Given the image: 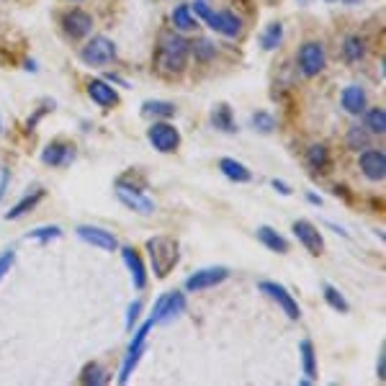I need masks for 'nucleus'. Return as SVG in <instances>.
Here are the masks:
<instances>
[{"mask_svg": "<svg viewBox=\"0 0 386 386\" xmlns=\"http://www.w3.org/2000/svg\"><path fill=\"white\" fill-rule=\"evenodd\" d=\"M175 104H168V101H147V104H142V116H147V119H170L175 116Z\"/></svg>", "mask_w": 386, "mask_h": 386, "instance_id": "b1692460", "label": "nucleus"}, {"mask_svg": "<svg viewBox=\"0 0 386 386\" xmlns=\"http://www.w3.org/2000/svg\"><path fill=\"white\" fill-rule=\"evenodd\" d=\"M299 70L304 77H317L322 75V70L327 67V54H325V46L320 42H306V44L299 46Z\"/></svg>", "mask_w": 386, "mask_h": 386, "instance_id": "423d86ee", "label": "nucleus"}, {"mask_svg": "<svg viewBox=\"0 0 386 386\" xmlns=\"http://www.w3.org/2000/svg\"><path fill=\"white\" fill-rule=\"evenodd\" d=\"M188 52H191L199 62H211L216 57V46L211 44V39L199 37V39H193L191 44H188Z\"/></svg>", "mask_w": 386, "mask_h": 386, "instance_id": "bb28decb", "label": "nucleus"}, {"mask_svg": "<svg viewBox=\"0 0 386 386\" xmlns=\"http://www.w3.org/2000/svg\"><path fill=\"white\" fill-rule=\"evenodd\" d=\"M188 42L180 34H165L157 49V70L165 75H180L188 65Z\"/></svg>", "mask_w": 386, "mask_h": 386, "instance_id": "f03ea898", "label": "nucleus"}, {"mask_svg": "<svg viewBox=\"0 0 386 386\" xmlns=\"http://www.w3.org/2000/svg\"><path fill=\"white\" fill-rule=\"evenodd\" d=\"M342 54H345V60L348 62H361L366 57V42L363 37H358V34H350L345 39V44H342Z\"/></svg>", "mask_w": 386, "mask_h": 386, "instance_id": "cd10ccee", "label": "nucleus"}, {"mask_svg": "<svg viewBox=\"0 0 386 386\" xmlns=\"http://www.w3.org/2000/svg\"><path fill=\"white\" fill-rule=\"evenodd\" d=\"M44 199V191H42V188H39V191H34V193H29V196H23L21 201H18V204H15L13 208H11V211H8L6 214V219H11V222H15V219H21L23 214H29L31 208L37 206L39 201Z\"/></svg>", "mask_w": 386, "mask_h": 386, "instance_id": "393cba45", "label": "nucleus"}, {"mask_svg": "<svg viewBox=\"0 0 386 386\" xmlns=\"http://www.w3.org/2000/svg\"><path fill=\"white\" fill-rule=\"evenodd\" d=\"M121 258H124V266H127V270L132 273V281L137 289H144L147 286V266H144V260H142V255L134 250V247H121Z\"/></svg>", "mask_w": 386, "mask_h": 386, "instance_id": "dca6fc26", "label": "nucleus"}, {"mask_svg": "<svg viewBox=\"0 0 386 386\" xmlns=\"http://www.w3.org/2000/svg\"><path fill=\"white\" fill-rule=\"evenodd\" d=\"M147 255H149V266H152L157 278H165V275H170V270L178 266V260H180L178 239L168 237V235L149 237L147 239Z\"/></svg>", "mask_w": 386, "mask_h": 386, "instance_id": "f257e3e1", "label": "nucleus"}, {"mask_svg": "<svg viewBox=\"0 0 386 386\" xmlns=\"http://www.w3.org/2000/svg\"><path fill=\"white\" fill-rule=\"evenodd\" d=\"M75 232H77V237H80L82 242L96 245V247H101V250H108V253H113V250L119 247V239L113 237L111 232L101 230V227H93V224H80Z\"/></svg>", "mask_w": 386, "mask_h": 386, "instance_id": "4468645a", "label": "nucleus"}, {"mask_svg": "<svg viewBox=\"0 0 386 386\" xmlns=\"http://www.w3.org/2000/svg\"><path fill=\"white\" fill-rule=\"evenodd\" d=\"M62 29L73 39H85L90 31H93V18H90L88 11L73 8V11H67V13L62 15Z\"/></svg>", "mask_w": 386, "mask_h": 386, "instance_id": "f8f14e48", "label": "nucleus"}, {"mask_svg": "<svg viewBox=\"0 0 386 386\" xmlns=\"http://www.w3.org/2000/svg\"><path fill=\"white\" fill-rule=\"evenodd\" d=\"M306 160H309L314 173H322L327 170V165H330V152H327L325 144H312L309 152H306Z\"/></svg>", "mask_w": 386, "mask_h": 386, "instance_id": "7c9ffc66", "label": "nucleus"}, {"mask_svg": "<svg viewBox=\"0 0 386 386\" xmlns=\"http://www.w3.org/2000/svg\"><path fill=\"white\" fill-rule=\"evenodd\" d=\"M80 381L82 384H90V386H104V384H108V373L104 371V366L88 363L85 368H82Z\"/></svg>", "mask_w": 386, "mask_h": 386, "instance_id": "2f4dec72", "label": "nucleus"}, {"mask_svg": "<svg viewBox=\"0 0 386 386\" xmlns=\"http://www.w3.org/2000/svg\"><path fill=\"white\" fill-rule=\"evenodd\" d=\"M13 260H15V253L13 250H8L6 255H0V281L6 278V273L11 270V266H13Z\"/></svg>", "mask_w": 386, "mask_h": 386, "instance_id": "4c0bfd02", "label": "nucleus"}, {"mask_svg": "<svg viewBox=\"0 0 386 386\" xmlns=\"http://www.w3.org/2000/svg\"><path fill=\"white\" fill-rule=\"evenodd\" d=\"M191 11L196 18H201L208 29H214L216 34H222V37L235 39L242 34V18H239V15L230 13V11L216 13V11H211V8L206 6V0H196V3L191 6Z\"/></svg>", "mask_w": 386, "mask_h": 386, "instance_id": "7ed1b4c3", "label": "nucleus"}, {"mask_svg": "<svg viewBox=\"0 0 386 386\" xmlns=\"http://www.w3.org/2000/svg\"><path fill=\"white\" fill-rule=\"evenodd\" d=\"M327 3H335V0H327Z\"/></svg>", "mask_w": 386, "mask_h": 386, "instance_id": "de8ad7c7", "label": "nucleus"}, {"mask_svg": "<svg viewBox=\"0 0 386 386\" xmlns=\"http://www.w3.org/2000/svg\"><path fill=\"white\" fill-rule=\"evenodd\" d=\"M366 129L376 137H384L386 134V111L384 108H366Z\"/></svg>", "mask_w": 386, "mask_h": 386, "instance_id": "c756f323", "label": "nucleus"}, {"mask_svg": "<svg viewBox=\"0 0 386 386\" xmlns=\"http://www.w3.org/2000/svg\"><path fill=\"white\" fill-rule=\"evenodd\" d=\"M26 237L37 239V242H52V239L62 237V230L60 227H54V224H49V227H37V230H31Z\"/></svg>", "mask_w": 386, "mask_h": 386, "instance_id": "f704fd0d", "label": "nucleus"}, {"mask_svg": "<svg viewBox=\"0 0 386 386\" xmlns=\"http://www.w3.org/2000/svg\"><path fill=\"white\" fill-rule=\"evenodd\" d=\"M88 96L93 98V104L104 106V108H113V106L119 104V90L113 88L108 80H90Z\"/></svg>", "mask_w": 386, "mask_h": 386, "instance_id": "f3484780", "label": "nucleus"}, {"mask_svg": "<svg viewBox=\"0 0 386 386\" xmlns=\"http://www.w3.org/2000/svg\"><path fill=\"white\" fill-rule=\"evenodd\" d=\"M368 142H371V137L366 134V129H358V127H353L348 132V144L353 149H366L368 147Z\"/></svg>", "mask_w": 386, "mask_h": 386, "instance_id": "c9c22d12", "label": "nucleus"}, {"mask_svg": "<svg viewBox=\"0 0 386 386\" xmlns=\"http://www.w3.org/2000/svg\"><path fill=\"white\" fill-rule=\"evenodd\" d=\"M106 80H111V82H116V85H124V88H129V82L121 80V77L116 73H108V75H106Z\"/></svg>", "mask_w": 386, "mask_h": 386, "instance_id": "37998d69", "label": "nucleus"}, {"mask_svg": "<svg viewBox=\"0 0 386 386\" xmlns=\"http://www.w3.org/2000/svg\"><path fill=\"white\" fill-rule=\"evenodd\" d=\"M49 108H54V104H52V101H49V104H44V106H42V108H39V111H34V116H31V119H29V124H26V127H29V129H34V127H37V124H39V119H42V116H44V113L49 111Z\"/></svg>", "mask_w": 386, "mask_h": 386, "instance_id": "58836bf2", "label": "nucleus"}, {"mask_svg": "<svg viewBox=\"0 0 386 386\" xmlns=\"http://www.w3.org/2000/svg\"><path fill=\"white\" fill-rule=\"evenodd\" d=\"M157 322L149 317L144 325L134 332V337H132V342H129V348H127V356H124V363H121V371H119V384H127L129 381V376L134 373V368H137V363L142 361V356H144V348H147V335H149V330L155 327Z\"/></svg>", "mask_w": 386, "mask_h": 386, "instance_id": "20e7f679", "label": "nucleus"}, {"mask_svg": "<svg viewBox=\"0 0 386 386\" xmlns=\"http://www.w3.org/2000/svg\"><path fill=\"white\" fill-rule=\"evenodd\" d=\"M299 353H301V368H304V376L306 379H317V356H314L312 340H301Z\"/></svg>", "mask_w": 386, "mask_h": 386, "instance_id": "a878e982", "label": "nucleus"}, {"mask_svg": "<svg viewBox=\"0 0 386 386\" xmlns=\"http://www.w3.org/2000/svg\"><path fill=\"white\" fill-rule=\"evenodd\" d=\"M306 199L312 201L314 206H322V199H320V196H317V193H312V191H309V193H306Z\"/></svg>", "mask_w": 386, "mask_h": 386, "instance_id": "c03bdc74", "label": "nucleus"}, {"mask_svg": "<svg viewBox=\"0 0 386 386\" xmlns=\"http://www.w3.org/2000/svg\"><path fill=\"white\" fill-rule=\"evenodd\" d=\"M142 309H144V304H142V299H134L132 304H129V312H127V330H134V327H137V320H139Z\"/></svg>", "mask_w": 386, "mask_h": 386, "instance_id": "e433bc0d", "label": "nucleus"}, {"mask_svg": "<svg viewBox=\"0 0 386 386\" xmlns=\"http://www.w3.org/2000/svg\"><path fill=\"white\" fill-rule=\"evenodd\" d=\"M211 127L219 129V132H227V134H235L237 132V124H235V113L227 104H219L211 111Z\"/></svg>", "mask_w": 386, "mask_h": 386, "instance_id": "412c9836", "label": "nucleus"}, {"mask_svg": "<svg viewBox=\"0 0 386 386\" xmlns=\"http://www.w3.org/2000/svg\"><path fill=\"white\" fill-rule=\"evenodd\" d=\"M147 137H149V144H152L157 152H175L180 144V132L173 127V124H168V121L152 124Z\"/></svg>", "mask_w": 386, "mask_h": 386, "instance_id": "1a4fd4ad", "label": "nucleus"}, {"mask_svg": "<svg viewBox=\"0 0 386 386\" xmlns=\"http://www.w3.org/2000/svg\"><path fill=\"white\" fill-rule=\"evenodd\" d=\"M230 278V268L224 266H211V268H204V270H196L186 278V291L196 294V291H204V289H211V286H219L222 281Z\"/></svg>", "mask_w": 386, "mask_h": 386, "instance_id": "9d476101", "label": "nucleus"}, {"mask_svg": "<svg viewBox=\"0 0 386 386\" xmlns=\"http://www.w3.org/2000/svg\"><path fill=\"white\" fill-rule=\"evenodd\" d=\"M26 70H31V73H34V70H37V62H34V60H26Z\"/></svg>", "mask_w": 386, "mask_h": 386, "instance_id": "a18cd8bd", "label": "nucleus"}, {"mask_svg": "<svg viewBox=\"0 0 386 386\" xmlns=\"http://www.w3.org/2000/svg\"><path fill=\"white\" fill-rule=\"evenodd\" d=\"M219 170H222L230 180H235V183H250V180H253V173L247 170L242 163L232 160V157H224V160H219Z\"/></svg>", "mask_w": 386, "mask_h": 386, "instance_id": "4be33fe9", "label": "nucleus"}, {"mask_svg": "<svg viewBox=\"0 0 386 386\" xmlns=\"http://www.w3.org/2000/svg\"><path fill=\"white\" fill-rule=\"evenodd\" d=\"M173 23H175V29L178 31H196L199 29V21H196L191 6L175 8V11H173Z\"/></svg>", "mask_w": 386, "mask_h": 386, "instance_id": "c85d7f7f", "label": "nucleus"}, {"mask_svg": "<svg viewBox=\"0 0 386 386\" xmlns=\"http://www.w3.org/2000/svg\"><path fill=\"white\" fill-rule=\"evenodd\" d=\"M325 301H327V304H330V306H332L335 312H342V314L350 312L348 299L342 297V294H340V291H337V289H335V286H330V283H327V286H325Z\"/></svg>", "mask_w": 386, "mask_h": 386, "instance_id": "473e14b6", "label": "nucleus"}, {"mask_svg": "<svg viewBox=\"0 0 386 386\" xmlns=\"http://www.w3.org/2000/svg\"><path fill=\"white\" fill-rule=\"evenodd\" d=\"M8 178H11V173H8V170L0 173V196H3V191L8 188Z\"/></svg>", "mask_w": 386, "mask_h": 386, "instance_id": "79ce46f5", "label": "nucleus"}, {"mask_svg": "<svg viewBox=\"0 0 386 386\" xmlns=\"http://www.w3.org/2000/svg\"><path fill=\"white\" fill-rule=\"evenodd\" d=\"M376 371H379V381H386V348L379 350V363H376Z\"/></svg>", "mask_w": 386, "mask_h": 386, "instance_id": "ea45409f", "label": "nucleus"}, {"mask_svg": "<svg viewBox=\"0 0 386 386\" xmlns=\"http://www.w3.org/2000/svg\"><path fill=\"white\" fill-rule=\"evenodd\" d=\"M340 104H342V108H345L348 113H353V116H361V113L368 108V96H366V90L361 88V85H348V88L342 90Z\"/></svg>", "mask_w": 386, "mask_h": 386, "instance_id": "6ab92c4d", "label": "nucleus"}, {"mask_svg": "<svg viewBox=\"0 0 386 386\" xmlns=\"http://www.w3.org/2000/svg\"><path fill=\"white\" fill-rule=\"evenodd\" d=\"M116 199H119L127 208L137 211V214H152V211H155L152 199L144 196V193H142L137 186H132V183H124V180L116 183Z\"/></svg>", "mask_w": 386, "mask_h": 386, "instance_id": "6e6552de", "label": "nucleus"}, {"mask_svg": "<svg viewBox=\"0 0 386 386\" xmlns=\"http://www.w3.org/2000/svg\"><path fill=\"white\" fill-rule=\"evenodd\" d=\"M361 173L368 180H384L386 178V155L381 149H363V155L358 157Z\"/></svg>", "mask_w": 386, "mask_h": 386, "instance_id": "2eb2a0df", "label": "nucleus"}, {"mask_svg": "<svg viewBox=\"0 0 386 386\" xmlns=\"http://www.w3.org/2000/svg\"><path fill=\"white\" fill-rule=\"evenodd\" d=\"M186 312V297L180 294V291H170V294H163V297H157L155 301V309H152V320L157 325H170L180 317V314Z\"/></svg>", "mask_w": 386, "mask_h": 386, "instance_id": "39448f33", "label": "nucleus"}, {"mask_svg": "<svg viewBox=\"0 0 386 386\" xmlns=\"http://www.w3.org/2000/svg\"><path fill=\"white\" fill-rule=\"evenodd\" d=\"M260 291L266 294V297H270L275 301V304L281 306L283 312H286V317L289 320H301V309H299V304H297V299L291 297L289 291L283 289L281 283H273V281H260Z\"/></svg>", "mask_w": 386, "mask_h": 386, "instance_id": "9b49d317", "label": "nucleus"}, {"mask_svg": "<svg viewBox=\"0 0 386 386\" xmlns=\"http://www.w3.org/2000/svg\"><path fill=\"white\" fill-rule=\"evenodd\" d=\"M75 157V147L73 144H65V142H52L46 144L44 152H42V160L49 168H62V165H70Z\"/></svg>", "mask_w": 386, "mask_h": 386, "instance_id": "a211bd4d", "label": "nucleus"}, {"mask_svg": "<svg viewBox=\"0 0 386 386\" xmlns=\"http://www.w3.org/2000/svg\"><path fill=\"white\" fill-rule=\"evenodd\" d=\"M294 237H297L299 242H301V245H304L312 255H322V253H325V239H322L320 230H317L312 222H306V219H299V222H294Z\"/></svg>", "mask_w": 386, "mask_h": 386, "instance_id": "ddd939ff", "label": "nucleus"}, {"mask_svg": "<svg viewBox=\"0 0 386 386\" xmlns=\"http://www.w3.org/2000/svg\"><path fill=\"white\" fill-rule=\"evenodd\" d=\"M250 127H253L255 132H260V134H270V132L275 129L273 113H268V111L253 113V119H250Z\"/></svg>", "mask_w": 386, "mask_h": 386, "instance_id": "72a5a7b5", "label": "nucleus"}, {"mask_svg": "<svg viewBox=\"0 0 386 386\" xmlns=\"http://www.w3.org/2000/svg\"><path fill=\"white\" fill-rule=\"evenodd\" d=\"M258 239H260V245L268 247L270 253H278V255H286V253H289V247H291L289 239L283 237L278 230H273V227H260V230H258Z\"/></svg>", "mask_w": 386, "mask_h": 386, "instance_id": "aec40b11", "label": "nucleus"}, {"mask_svg": "<svg viewBox=\"0 0 386 386\" xmlns=\"http://www.w3.org/2000/svg\"><path fill=\"white\" fill-rule=\"evenodd\" d=\"M283 42V23L281 21H270L263 29V34H260V46L266 49V52H273V49H278Z\"/></svg>", "mask_w": 386, "mask_h": 386, "instance_id": "5701e85b", "label": "nucleus"}, {"mask_svg": "<svg viewBox=\"0 0 386 386\" xmlns=\"http://www.w3.org/2000/svg\"><path fill=\"white\" fill-rule=\"evenodd\" d=\"M270 186H273L278 193H283V196H289V193H291V188L286 186V183H283V180H275V178H273V180H270Z\"/></svg>", "mask_w": 386, "mask_h": 386, "instance_id": "a19ab883", "label": "nucleus"}, {"mask_svg": "<svg viewBox=\"0 0 386 386\" xmlns=\"http://www.w3.org/2000/svg\"><path fill=\"white\" fill-rule=\"evenodd\" d=\"M0 132H3V124H0Z\"/></svg>", "mask_w": 386, "mask_h": 386, "instance_id": "49530a36", "label": "nucleus"}, {"mask_svg": "<svg viewBox=\"0 0 386 386\" xmlns=\"http://www.w3.org/2000/svg\"><path fill=\"white\" fill-rule=\"evenodd\" d=\"M80 60L88 67H106L116 60V44L108 37H93L80 52Z\"/></svg>", "mask_w": 386, "mask_h": 386, "instance_id": "0eeeda50", "label": "nucleus"}]
</instances>
